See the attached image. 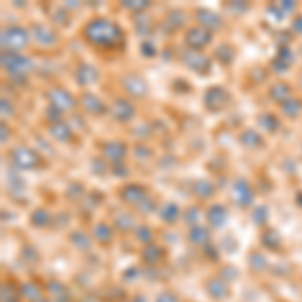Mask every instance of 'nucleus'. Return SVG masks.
Here are the masks:
<instances>
[{
    "label": "nucleus",
    "instance_id": "0eeeda50",
    "mask_svg": "<svg viewBox=\"0 0 302 302\" xmlns=\"http://www.w3.org/2000/svg\"><path fill=\"white\" fill-rule=\"evenodd\" d=\"M53 97H55V99L59 97V107H63V109H69V107H73V105H75L73 97H71L67 91H63V89H57V91H53Z\"/></svg>",
    "mask_w": 302,
    "mask_h": 302
},
{
    "label": "nucleus",
    "instance_id": "20e7f679",
    "mask_svg": "<svg viewBox=\"0 0 302 302\" xmlns=\"http://www.w3.org/2000/svg\"><path fill=\"white\" fill-rule=\"evenodd\" d=\"M12 161L18 165V167H34L38 163V157L32 149H26V147H18V149L12 151Z\"/></svg>",
    "mask_w": 302,
    "mask_h": 302
},
{
    "label": "nucleus",
    "instance_id": "f257e3e1",
    "mask_svg": "<svg viewBox=\"0 0 302 302\" xmlns=\"http://www.w3.org/2000/svg\"><path fill=\"white\" fill-rule=\"evenodd\" d=\"M83 36L95 46H115L123 38V30L107 18H95L83 28Z\"/></svg>",
    "mask_w": 302,
    "mask_h": 302
},
{
    "label": "nucleus",
    "instance_id": "7ed1b4c3",
    "mask_svg": "<svg viewBox=\"0 0 302 302\" xmlns=\"http://www.w3.org/2000/svg\"><path fill=\"white\" fill-rule=\"evenodd\" d=\"M2 65H4V69H6L8 73H12V75H24V73L30 71V67H32V63H30L28 59H24V57H20V55H16V53L4 55V57H2Z\"/></svg>",
    "mask_w": 302,
    "mask_h": 302
},
{
    "label": "nucleus",
    "instance_id": "f03ea898",
    "mask_svg": "<svg viewBox=\"0 0 302 302\" xmlns=\"http://www.w3.org/2000/svg\"><path fill=\"white\" fill-rule=\"evenodd\" d=\"M28 42V32L20 26H10L2 32V46L4 51H10V53H16L20 48H24Z\"/></svg>",
    "mask_w": 302,
    "mask_h": 302
},
{
    "label": "nucleus",
    "instance_id": "39448f33",
    "mask_svg": "<svg viewBox=\"0 0 302 302\" xmlns=\"http://www.w3.org/2000/svg\"><path fill=\"white\" fill-rule=\"evenodd\" d=\"M210 40H212V36H210V32L204 30V28H191V30L185 34V42H187L191 48H202V46H206Z\"/></svg>",
    "mask_w": 302,
    "mask_h": 302
},
{
    "label": "nucleus",
    "instance_id": "423d86ee",
    "mask_svg": "<svg viewBox=\"0 0 302 302\" xmlns=\"http://www.w3.org/2000/svg\"><path fill=\"white\" fill-rule=\"evenodd\" d=\"M232 193H234V199H236L240 206H248V204L252 202V191H250V187L246 185V181H242V179L234 183Z\"/></svg>",
    "mask_w": 302,
    "mask_h": 302
}]
</instances>
